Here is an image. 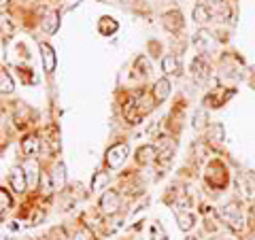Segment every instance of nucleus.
Instances as JSON below:
<instances>
[{
  "mask_svg": "<svg viewBox=\"0 0 255 240\" xmlns=\"http://www.w3.org/2000/svg\"><path fill=\"white\" fill-rule=\"evenodd\" d=\"M206 2H221V0H206Z\"/></svg>",
  "mask_w": 255,
  "mask_h": 240,
  "instance_id": "obj_31",
  "label": "nucleus"
},
{
  "mask_svg": "<svg viewBox=\"0 0 255 240\" xmlns=\"http://www.w3.org/2000/svg\"><path fill=\"white\" fill-rule=\"evenodd\" d=\"M0 92H2V94H11L13 92V79L9 77L6 70L0 73Z\"/></svg>",
  "mask_w": 255,
  "mask_h": 240,
  "instance_id": "obj_22",
  "label": "nucleus"
},
{
  "mask_svg": "<svg viewBox=\"0 0 255 240\" xmlns=\"http://www.w3.org/2000/svg\"><path fill=\"white\" fill-rule=\"evenodd\" d=\"M0 4H2V9H4V6H6V0H2V2H0Z\"/></svg>",
  "mask_w": 255,
  "mask_h": 240,
  "instance_id": "obj_32",
  "label": "nucleus"
},
{
  "mask_svg": "<svg viewBox=\"0 0 255 240\" xmlns=\"http://www.w3.org/2000/svg\"><path fill=\"white\" fill-rule=\"evenodd\" d=\"M100 211L105 215H115L119 211V194L115 189H107L100 198Z\"/></svg>",
  "mask_w": 255,
  "mask_h": 240,
  "instance_id": "obj_4",
  "label": "nucleus"
},
{
  "mask_svg": "<svg viewBox=\"0 0 255 240\" xmlns=\"http://www.w3.org/2000/svg\"><path fill=\"white\" fill-rule=\"evenodd\" d=\"M23 170H26V177H28V185L32 187L36 183V172H38V164L36 162H28L23 166Z\"/></svg>",
  "mask_w": 255,
  "mask_h": 240,
  "instance_id": "obj_23",
  "label": "nucleus"
},
{
  "mask_svg": "<svg viewBox=\"0 0 255 240\" xmlns=\"http://www.w3.org/2000/svg\"><path fill=\"white\" fill-rule=\"evenodd\" d=\"M236 181H238V187H241V191H243V196L251 200V198L255 196V189H253V185H251V181H249V179H247V183H245V174H241V177H238Z\"/></svg>",
  "mask_w": 255,
  "mask_h": 240,
  "instance_id": "obj_19",
  "label": "nucleus"
},
{
  "mask_svg": "<svg viewBox=\"0 0 255 240\" xmlns=\"http://www.w3.org/2000/svg\"><path fill=\"white\" fill-rule=\"evenodd\" d=\"M41 58H43V64H45L47 73H53V70H55V51L47 43H41Z\"/></svg>",
  "mask_w": 255,
  "mask_h": 240,
  "instance_id": "obj_11",
  "label": "nucleus"
},
{
  "mask_svg": "<svg viewBox=\"0 0 255 240\" xmlns=\"http://www.w3.org/2000/svg\"><path fill=\"white\" fill-rule=\"evenodd\" d=\"M41 240H43V238H41Z\"/></svg>",
  "mask_w": 255,
  "mask_h": 240,
  "instance_id": "obj_33",
  "label": "nucleus"
},
{
  "mask_svg": "<svg viewBox=\"0 0 255 240\" xmlns=\"http://www.w3.org/2000/svg\"><path fill=\"white\" fill-rule=\"evenodd\" d=\"M170 90H172L170 81H168L166 77H162V79H157V81H155L153 90H151V96H153L155 102H164V100L170 96Z\"/></svg>",
  "mask_w": 255,
  "mask_h": 240,
  "instance_id": "obj_6",
  "label": "nucleus"
},
{
  "mask_svg": "<svg viewBox=\"0 0 255 240\" xmlns=\"http://www.w3.org/2000/svg\"><path fill=\"white\" fill-rule=\"evenodd\" d=\"M6 19H9V17H6V15H2V32H6V30H9V32H11L13 28H11V23H9V21H6Z\"/></svg>",
  "mask_w": 255,
  "mask_h": 240,
  "instance_id": "obj_30",
  "label": "nucleus"
},
{
  "mask_svg": "<svg viewBox=\"0 0 255 240\" xmlns=\"http://www.w3.org/2000/svg\"><path fill=\"white\" fill-rule=\"evenodd\" d=\"M13 209V198L9 196L6 189H0V211H2V217L6 215V211Z\"/></svg>",
  "mask_w": 255,
  "mask_h": 240,
  "instance_id": "obj_20",
  "label": "nucleus"
},
{
  "mask_svg": "<svg viewBox=\"0 0 255 240\" xmlns=\"http://www.w3.org/2000/svg\"><path fill=\"white\" fill-rule=\"evenodd\" d=\"M191 73H194V77L198 79V81H206L211 75V66H209V62H206L202 55L200 58H196L194 62H191Z\"/></svg>",
  "mask_w": 255,
  "mask_h": 240,
  "instance_id": "obj_8",
  "label": "nucleus"
},
{
  "mask_svg": "<svg viewBox=\"0 0 255 240\" xmlns=\"http://www.w3.org/2000/svg\"><path fill=\"white\" fill-rule=\"evenodd\" d=\"M191 17H194L196 23H200V26L209 23V21H211V11H209V6H204V4L194 6V11H191Z\"/></svg>",
  "mask_w": 255,
  "mask_h": 240,
  "instance_id": "obj_13",
  "label": "nucleus"
},
{
  "mask_svg": "<svg viewBox=\"0 0 255 240\" xmlns=\"http://www.w3.org/2000/svg\"><path fill=\"white\" fill-rule=\"evenodd\" d=\"M136 66L140 68L138 73H140L142 77H147V75H149V62H147L145 58H138V60H136Z\"/></svg>",
  "mask_w": 255,
  "mask_h": 240,
  "instance_id": "obj_29",
  "label": "nucleus"
},
{
  "mask_svg": "<svg viewBox=\"0 0 255 240\" xmlns=\"http://www.w3.org/2000/svg\"><path fill=\"white\" fill-rule=\"evenodd\" d=\"M21 151H23V153H26L28 157L38 155V151H41V140H38V136H36V134L26 136V138L21 140Z\"/></svg>",
  "mask_w": 255,
  "mask_h": 240,
  "instance_id": "obj_9",
  "label": "nucleus"
},
{
  "mask_svg": "<svg viewBox=\"0 0 255 240\" xmlns=\"http://www.w3.org/2000/svg\"><path fill=\"white\" fill-rule=\"evenodd\" d=\"M9 185L17 191V194H23L30 185H28V177H26V170L21 166H13L9 170Z\"/></svg>",
  "mask_w": 255,
  "mask_h": 240,
  "instance_id": "obj_2",
  "label": "nucleus"
},
{
  "mask_svg": "<svg viewBox=\"0 0 255 240\" xmlns=\"http://www.w3.org/2000/svg\"><path fill=\"white\" fill-rule=\"evenodd\" d=\"M136 159L140 164H151V162H155L157 159V149L153 147V145H145V147H140L138 151H136Z\"/></svg>",
  "mask_w": 255,
  "mask_h": 240,
  "instance_id": "obj_12",
  "label": "nucleus"
},
{
  "mask_svg": "<svg viewBox=\"0 0 255 240\" xmlns=\"http://www.w3.org/2000/svg\"><path fill=\"white\" fill-rule=\"evenodd\" d=\"M194 45L198 47L200 51H211L213 47H215V38L209 30H200L198 34L194 36Z\"/></svg>",
  "mask_w": 255,
  "mask_h": 240,
  "instance_id": "obj_10",
  "label": "nucleus"
},
{
  "mask_svg": "<svg viewBox=\"0 0 255 240\" xmlns=\"http://www.w3.org/2000/svg\"><path fill=\"white\" fill-rule=\"evenodd\" d=\"M51 181H53L55 189L64 187V183H66V166H64L62 162L53 166V172H51Z\"/></svg>",
  "mask_w": 255,
  "mask_h": 240,
  "instance_id": "obj_14",
  "label": "nucleus"
},
{
  "mask_svg": "<svg viewBox=\"0 0 255 240\" xmlns=\"http://www.w3.org/2000/svg\"><path fill=\"white\" fill-rule=\"evenodd\" d=\"M162 26L168 30V32H181L183 30V15H181V11H166L164 15H162Z\"/></svg>",
  "mask_w": 255,
  "mask_h": 240,
  "instance_id": "obj_5",
  "label": "nucleus"
},
{
  "mask_svg": "<svg viewBox=\"0 0 255 240\" xmlns=\"http://www.w3.org/2000/svg\"><path fill=\"white\" fill-rule=\"evenodd\" d=\"M124 117L128 119L130 123H138L140 121V111H138V102H136V96H130L128 102L124 105Z\"/></svg>",
  "mask_w": 255,
  "mask_h": 240,
  "instance_id": "obj_7",
  "label": "nucleus"
},
{
  "mask_svg": "<svg viewBox=\"0 0 255 240\" xmlns=\"http://www.w3.org/2000/svg\"><path fill=\"white\" fill-rule=\"evenodd\" d=\"M98 28H100V32H102V34H105V36H111V34H113V32L117 30V21L109 19V17H102Z\"/></svg>",
  "mask_w": 255,
  "mask_h": 240,
  "instance_id": "obj_21",
  "label": "nucleus"
},
{
  "mask_svg": "<svg viewBox=\"0 0 255 240\" xmlns=\"http://www.w3.org/2000/svg\"><path fill=\"white\" fill-rule=\"evenodd\" d=\"M219 217L221 221L226 223L228 228H232L234 232H243L245 230V217H243V211L236 202H228L226 206L219 209Z\"/></svg>",
  "mask_w": 255,
  "mask_h": 240,
  "instance_id": "obj_1",
  "label": "nucleus"
},
{
  "mask_svg": "<svg viewBox=\"0 0 255 240\" xmlns=\"http://www.w3.org/2000/svg\"><path fill=\"white\" fill-rule=\"evenodd\" d=\"M49 145H51V151H58L60 149V140H58V130H55V127H51L49 130Z\"/></svg>",
  "mask_w": 255,
  "mask_h": 240,
  "instance_id": "obj_28",
  "label": "nucleus"
},
{
  "mask_svg": "<svg viewBox=\"0 0 255 240\" xmlns=\"http://www.w3.org/2000/svg\"><path fill=\"white\" fill-rule=\"evenodd\" d=\"M223 138H226V130H223L221 123H213L209 127V140L211 142H221Z\"/></svg>",
  "mask_w": 255,
  "mask_h": 240,
  "instance_id": "obj_18",
  "label": "nucleus"
},
{
  "mask_svg": "<svg viewBox=\"0 0 255 240\" xmlns=\"http://www.w3.org/2000/svg\"><path fill=\"white\" fill-rule=\"evenodd\" d=\"M194 127H196V130H202V127H206V111L204 109H200L194 115Z\"/></svg>",
  "mask_w": 255,
  "mask_h": 240,
  "instance_id": "obj_27",
  "label": "nucleus"
},
{
  "mask_svg": "<svg viewBox=\"0 0 255 240\" xmlns=\"http://www.w3.org/2000/svg\"><path fill=\"white\" fill-rule=\"evenodd\" d=\"M128 157V145H124V142H119V145H113L109 151H107V164L113 168H122V164L126 162Z\"/></svg>",
  "mask_w": 255,
  "mask_h": 240,
  "instance_id": "obj_3",
  "label": "nucleus"
},
{
  "mask_svg": "<svg viewBox=\"0 0 255 240\" xmlns=\"http://www.w3.org/2000/svg\"><path fill=\"white\" fill-rule=\"evenodd\" d=\"M162 70L166 75H177L179 73V62L174 55H164L162 58Z\"/></svg>",
  "mask_w": 255,
  "mask_h": 240,
  "instance_id": "obj_16",
  "label": "nucleus"
},
{
  "mask_svg": "<svg viewBox=\"0 0 255 240\" xmlns=\"http://www.w3.org/2000/svg\"><path fill=\"white\" fill-rule=\"evenodd\" d=\"M73 240H96V236H94V232L87 228V226H81L77 232H75V236H73Z\"/></svg>",
  "mask_w": 255,
  "mask_h": 240,
  "instance_id": "obj_24",
  "label": "nucleus"
},
{
  "mask_svg": "<svg viewBox=\"0 0 255 240\" xmlns=\"http://www.w3.org/2000/svg\"><path fill=\"white\" fill-rule=\"evenodd\" d=\"M38 183H41V187H43V191H45V196H49V194H51V189H55L51 177H49V174H45V172L41 174V177H38Z\"/></svg>",
  "mask_w": 255,
  "mask_h": 240,
  "instance_id": "obj_25",
  "label": "nucleus"
},
{
  "mask_svg": "<svg viewBox=\"0 0 255 240\" xmlns=\"http://www.w3.org/2000/svg\"><path fill=\"white\" fill-rule=\"evenodd\" d=\"M177 221H179V228L183 232H189L191 228H194L196 223V217L191 213H183V211H177Z\"/></svg>",
  "mask_w": 255,
  "mask_h": 240,
  "instance_id": "obj_15",
  "label": "nucleus"
},
{
  "mask_svg": "<svg viewBox=\"0 0 255 240\" xmlns=\"http://www.w3.org/2000/svg\"><path fill=\"white\" fill-rule=\"evenodd\" d=\"M58 23H60V19H58V13H51L49 17H47V21H45V30L49 32V34H53V32L58 30Z\"/></svg>",
  "mask_w": 255,
  "mask_h": 240,
  "instance_id": "obj_26",
  "label": "nucleus"
},
{
  "mask_svg": "<svg viewBox=\"0 0 255 240\" xmlns=\"http://www.w3.org/2000/svg\"><path fill=\"white\" fill-rule=\"evenodd\" d=\"M109 181H111L109 172H96V174H94V181H92V189H94V191L105 189V187L109 185Z\"/></svg>",
  "mask_w": 255,
  "mask_h": 240,
  "instance_id": "obj_17",
  "label": "nucleus"
}]
</instances>
